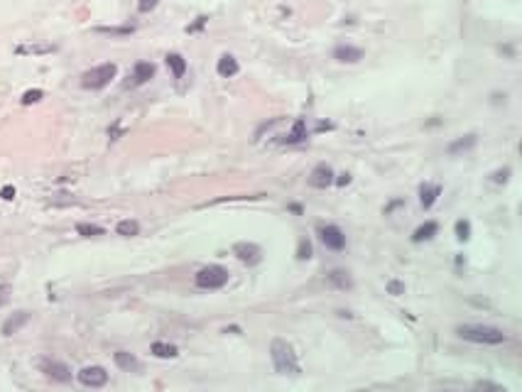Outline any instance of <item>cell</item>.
<instances>
[{"label":"cell","mask_w":522,"mask_h":392,"mask_svg":"<svg viewBox=\"0 0 522 392\" xmlns=\"http://www.w3.org/2000/svg\"><path fill=\"white\" fill-rule=\"evenodd\" d=\"M304 137H307V123H304V120H297V123L292 125L289 135H287V142L289 145H294V142H302Z\"/></svg>","instance_id":"cell-21"},{"label":"cell","mask_w":522,"mask_h":392,"mask_svg":"<svg viewBox=\"0 0 522 392\" xmlns=\"http://www.w3.org/2000/svg\"><path fill=\"white\" fill-rule=\"evenodd\" d=\"M0 196H3V199H15V189H12V187H5V189L0 191Z\"/></svg>","instance_id":"cell-33"},{"label":"cell","mask_w":522,"mask_h":392,"mask_svg":"<svg viewBox=\"0 0 522 392\" xmlns=\"http://www.w3.org/2000/svg\"><path fill=\"white\" fill-rule=\"evenodd\" d=\"M319 238L329 250H344L346 247V235L338 225H322L319 228Z\"/></svg>","instance_id":"cell-5"},{"label":"cell","mask_w":522,"mask_h":392,"mask_svg":"<svg viewBox=\"0 0 522 392\" xmlns=\"http://www.w3.org/2000/svg\"><path fill=\"white\" fill-rule=\"evenodd\" d=\"M42 370L47 373V378H52L56 382H69L71 380V370L64 363H56V360H42Z\"/></svg>","instance_id":"cell-9"},{"label":"cell","mask_w":522,"mask_h":392,"mask_svg":"<svg viewBox=\"0 0 522 392\" xmlns=\"http://www.w3.org/2000/svg\"><path fill=\"white\" fill-rule=\"evenodd\" d=\"M56 52L54 45H27V47H17V54H52Z\"/></svg>","instance_id":"cell-20"},{"label":"cell","mask_w":522,"mask_h":392,"mask_svg":"<svg viewBox=\"0 0 522 392\" xmlns=\"http://www.w3.org/2000/svg\"><path fill=\"white\" fill-rule=\"evenodd\" d=\"M508 174H510V169H505V172H498V174H495V181H505V179H508Z\"/></svg>","instance_id":"cell-34"},{"label":"cell","mask_w":522,"mask_h":392,"mask_svg":"<svg viewBox=\"0 0 522 392\" xmlns=\"http://www.w3.org/2000/svg\"><path fill=\"white\" fill-rule=\"evenodd\" d=\"M348 181H351V177H348V174H341V177H338V184H348Z\"/></svg>","instance_id":"cell-35"},{"label":"cell","mask_w":522,"mask_h":392,"mask_svg":"<svg viewBox=\"0 0 522 392\" xmlns=\"http://www.w3.org/2000/svg\"><path fill=\"white\" fill-rule=\"evenodd\" d=\"M456 238H458V240H468V238H471V223L464 221V218L456 221Z\"/></svg>","instance_id":"cell-24"},{"label":"cell","mask_w":522,"mask_h":392,"mask_svg":"<svg viewBox=\"0 0 522 392\" xmlns=\"http://www.w3.org/2000/svg\"><path fill=\"white\" fill-rule=\"evenodd\" d=\"M388 292L397 297V294H402V292H405V284H402V282H390V284H388Z\"/></svg>","instance_id":"cell-31"},{"label":"cell","mask_w":522,"mask_h":392,"mask_svg":"<svg viewBox=\"0 0 522 392\" xmlns=\"http://www.w3.org/2000/svg\"><path fill=\"white\" fill-rule=\"evenodd\" d=\"M39 98H42V91L32 89V91H27V93L23 96V103H25V106H32V103H37Z\"/></svg>","instance_id":"cell-27"},{"label":"cell","mask_w":522,"mask_h":392,"mask_svg":"<svg viewBox=\"0 0 522 392\" xmlns=\"http://www.w3.org/2000/svg\"><path fill=\"white\" fill-rule=\"evenodd\" d=\"M167 67L172 69V74L177 78L184 76V71H187V61H184V56L182 54H167Z\"/></svg>","instance_id":"cell-18"},{"label":"cell","mask_w":522,"mask_h":392,"mask_svg":"<svg viewBox=\"0 0 522 392\" xmlns=\"http://www.w3.org/2000/svg\"><path fill=\"white\" fill-rule=\"evenodd\" d=\"M226 282H228V270L221 265H209L196 272V287L201 290H221Z\"/></svg>","instance_id":"cell-4"},{"label":"cell","mask_w":522,"mask_h":392,"mask_svg":"<svg viewBox=\"0 0 522 392\" xmlns=\"http://www.w3.org/2000/svg\"><path fill=\"white\" fill-rule=\"evenodd\" d=\"M78 382L86 387H103L108 382V373L101 365H89V368L78 370Z\"/></svg>","instance_id":"cell-6"},{"label":"cell","mask_w":522,"mask_h":392,"mask_svg":"<svg viewBox=\"0 0 522 392\" xmlns=\"http://www.w3.org/2000/svg\"><path fill=\"white\" fill-rule=\"evenodd\" d=\"M103 34H133V27H98Z\"/></svg>","instance_id":"cell-28"},{"label":"cell","mask_w":522,"mask_h":392,"mask_svg":"<svg viewBox=\"0 0 522 392\" xmlns=\"http://www.w3.org/2000/svg\"><path fill=\"white\" fill-rule=\"evenodd\" d=\"M78 235H86V238H96V235H103V228L101 225H93V223H78L76 225Z\"/></svg>","instance_id":"cell-23"},{"label":"cell","mask_w":522,"mask_h":392,"mask_svg":"<svg viewBox=\"0 0 522 392\" xmlns=\"http://www.w3.org/2000/svg\"><path fill=\"white\" fill-rule=\"evenodd\" d=\"M27 321H30V314H27V312L12 314L10 319H8V321L3 324V334H5V336H12V334H17V331H20V328H23Z\"/></svg>","instance_id":"cell-13"},{"label":"cell","mask_w":522,"mask_h":392,"mask_svg":"<svg viewBox=\"0 0 522 392\" xmlns=\"http://www.w3.org/2000/svg\"><path fill=\"white\" fill-rule=\"evenodd\" d=\"M333 59H338V61H344V64H356V61L363 59V49L351 47V45H341L333 49Z\"/></svg>","instance_id":"cell-10"},{"label":"cell","mask_w":522,"mask_h":392,"mask_svg":"<svg viewBox=\"0 0 522 392\" xmlns=\"http://www.w3.org/2000/svg\"><path fill=\"white\" fill-rule=\"evenodd\" d=\"M113 360H115V365L121 370H125V373H137V370H140V360L135 358L133 353H128V350H118V353L113 356Z\"/></svg>","instance_id":"cell-11"},{"label":"cell","mask_w":522,"mask_h":392,"mask_svg":"<svg viewBox=\"0 0 522 392\" xmlns=\"http://www.w3.org/2000/svg\"><path fill=\"white\" fill-rule=\"evenodd\" d=\"M297 258H299V260H309V258H311V245H309V240H299V247H297Z\"/></svg>","instance_id":"cell-26"},{"label":"cell","mask_w":522,"mask_h":392,"mask_svg":"<svg viewBox=\"0 0 522 392\" xmlns=\"http://www.w3.org/2000/svg\"><path fill=\"white\" fill-rule=\"evenodd\" d=\"M270 356H272V363H275V370H277V373H282V375H297V373H299L297 353H294V348L289 346L287 341L275 338V341L270 343Z\"/></svg>","instance_id":"cell-1"},{"label":"cell","mask_w":522,"mask_h":392,"mask_svg":"<svg viewBox=\"0 0 522 392\" xmlns=\"http://www.w3.org/2000/svg\"><path fill=\"white\" fill-rule=\"evenodd\" d=\"M436 231H439V225L434 223V221H427V223H422L417 231H414V235H412V240L414 243H422V240H429V238H434L436 235Z\"/></svg>","instance_id":"cell-16"},{"label":"cell","mask_w":522,"mask_h":392,"mask_svg":"<svg viewBox=\"0 0 522 392\" xmlns=\"http://www.w3.org/2000/svg\"><path fill=\"white\" fill-rule=\"evenodd\" d=\"M309 184L314 189H326L333 184V169L329 164H319L314 167V172L309 174Z\"/></svg>","instance_id":"cell-8"},{"label":"cell","mask_w":522,"mask_h":392,"mask_svg":"<svg viewBox=\"0 0 522 392\" xmlns=\"http://www.w3.org/2000/svg\"><path fill=\"white\" fill-rule=\"evenodd\" d=\"M331 282H336L338 287H348V284H351V280L346 277V272H341V270H336V272H331Z\"/></svg>","instance_id":"cell-29"},{"label":"cell","mask_w":522,"mask_h":392,"mask_svg":"<svg viewBox=\"0 0 522 392\" xmlns=\"http://www.w3.org/2000/svg\"><path fill=\"white\" fill-rule=\"evenodd\" d=\"M458 336L466 338V341H473V343H486V346H500L505 343V334L495 328V326H480V324H466L456 328Z\"/></svg>","instance_id":"cell-2"},{"label":"cell","mask_w":522,"mask_h":392,"mask_svg":"<svg viewBox=\"0 0 522 392\" xmlns=\"http://www.w3.org/2000/svg\"><path fill=\"white\" fill-rule=\"evenodd\" d=\"M473 390L476 392H508L505 387H500V385H495V382H478Z\"/></svg>","instance_id":"cell-25"},{"label":"cell","mask_w":522,"mask_h":392,"mask_svg":"<svg viewBox=\"0 0 522 392\" xmlns=\"http://www.w3.org/2000/svg\"><path fill=\"white\" fill-rule=\"evenodd\" d=\"M115 74H118V67L115 64H101V67L91 69V71H86L84 74V78H81V86L84 89H103V86H108L113 78H115Z\"/></svg>","instance_id":"cell-3"},{"label":"cell","mask_w":522,"mask_h":392,"mask_svg":"<svg viewBox=\"0 0 522 392\" xmlns=\"http://www.w3.org/2000/svg\"><path fill=\"white\" fill-rule=\"evenodd\" d=\"M150 350H152V356H157V358H177V346H172V343L157 341V343L150 346Z\"/></svg>","instance_id":"cell-17"},{"label":"cell","mask_w":522,"mask_h":392,"mask_svg":"<svg viewBox=\"0 0 522 392\" xmlns=\"http://www.w3.org/2000/svg\"><path fill=\"white\" fill-rule=\"evenodd\" d=\"M439 194H441V187H439V184H424L422 189H419V203H422V209H432L434 203H436V199H439Z\"/></svg>","instance_id":"cell-14"},{"label":"cell","mask_w":522,"mask_h":392,"mask_svg":"<svg viewBox=\"0 0 522 392\" xmlns=\"http://www.w3.org/2000/svg\"><path fill=\"white\" fill-rule=\"evenodd\" d=\"M157 3H159V0H140V3H137V10H140V12H150V10H155V8H157Z\"/></svg>","instance_id":"cell-30"},{"label":"cell","mask_w":522,"mask_h":392,"mask_svg":"<svg viewBox=\"0 0 522 392\" xmlns=\"http://www.w3.org/2000/svg\"><path fill=\"white\" fill-rule=\"evenodd\" d=\"M238 61H235V56H231V54H223L221 59H218V64H216V71H218V76H223V78H231V76H235L238 74Z\"/></svg>","instance_id":"cell-15"},{"label":"cell","mask_w":522,"mask_h":392,"mask_svg":"<svg viewBox=\"0 0 522 392\" xmlns=\"http://www.w3.org/2000/svg\"><path fill=\"white\" fill-rule=\"evenodd\" d=\"M152 76H155V64H150V61H137V64H135V69H133V84L135 86L147 84Z\"/></svg>","instance_id":"cell-12"},{"label":"cell","mask_w":522,"mask_h":392,"mask_svg":"<svg viewBox=\"0 0 522 392\" xmlns=\"http://www.w3.org/2000/svg\"><path fill=\"white\" fill-rule=\"evenodd\" d=\"M10 299V287L8 284H0V304H5Z\"/></svg>","instance_id":"cell-32"},{"label":"cell","mask_w":522,"mask_h":392,"mask_svg":"<svg viewBox=\"0 0 522 392\" xmlns=\"http://www.w3.org/2000/svg\"><path fill=\"white\" fill-rule=\"evenodd\" d=\"M140 233V225H137V221H121L118 223V235H125V238H133V235Z\"/></svg>","instance_id":"cell-22"},{"label":"cell","mask_w":522,"mask_h":392,"mask_svg":"<svg viewBox=\"0 0 522 392\" xmlns=\"http://www.w3.org/2000/svg\"><path fill=\"white\" fill-rule=\"evenodd\" d=\"M471 147H476V135H466V137H461V140L451 142V145H449V155L466 152V150H471Z\"/></svg>","instance_id":"cell-19"},{"label":"cell","mask_w":522,"mask_h":392,"mask_svg":"<svg viewBox=\"0 0 522 392\" xmlns=\"http://www.w3.org/2000/svg\"><path fill=\"white\" fill-rule=\"evenodd\" d=\"M233 255L240 260V262H245V265H255V262H260V258H263V250H260L255 243L240 240V243L233 245Z\"/></svg>","instance_id":"cell-7"}]
</instances>
